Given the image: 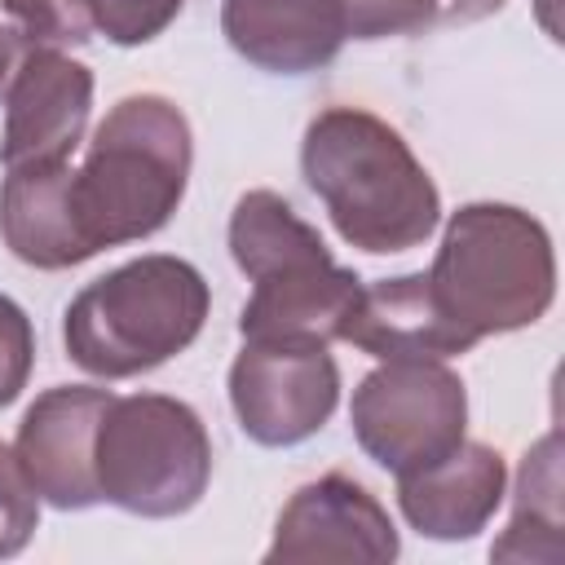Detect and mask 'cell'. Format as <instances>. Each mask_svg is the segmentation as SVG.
I'll use <instances>...</instances> for the list:
<instances>
[{"label": "cell", "instance_id": "1", "mask_svg": "<svg viewBox=\"0 0 565 565\" xmlns=\"http://www.w3.org/2000/svg\"><path fill=\"white\" fill-rule=\"evenodd\" d=\"M300 168L340 238L371 256L411 252L441 221V194L428 168L371 110H322L305 128Z\"/></svg>", "mask_w": 565, "mask_h": 565}, {"label": "cell", "instance_id": "2", "mask_svg": "<svg viewBox=\"0 0 565 565\" xmlns=\"http://www.w3.org/2000/svg\"><path fill=\"white\" fill-rule=\"evenodd\" d=\"M190 159V124L168 97L132 93L115 102L71 181L75 216L93 256L163 230L185 194Z\"/></svg>", "mask_w": 565, "mask_h": 565}, {"label": "cell", "instance_id": "3", "mask_svg": "<svg viewBox=\"0 0 565 565\" xmlns=\"http://www.w3.org/2000/svg\"><path fill=\"white\" fill-rule=\"evenodd\" d=\"M207 282L181 256H137L93 278L62 322L66 358L102 380H128L163 366L194 344L207 318Z\"/></svg>", "mask_w": 565, "mask_h": 565}, {"label": "cell", "instance_id": "4", "mask_svg": "<svg viewBox=\"0 0 565 565\" xmlns=\"http://www.w3.org/2000/svg\"><path fill=\"white\" fill-rule=\"evenodd\" d=\"M428 282L477 340L521 331L556 296L552 238L512 203H468L446 221Z\"/></svg>", "mask_w": 565, "mask_h": 565}, {"label": "cell", "instance_id": "5", "mask_svg": "<svg viewBox=\"0 0 565 565\" xmlns=\"http://www.w3.org/2000/svg\"><path fill=\"white\" fill-rule=\"evenodd\" d=\"M97 490L132 516L190 512L212 477V441L194 406L168 393L110 397L97 424Z\"/></svg>", "mask_w": 565, "mask_h": 565}, {"label": "cell", "instance_id": "6", "mask_svg": "<svg viewBox=\"0 0 565 565\" xmlns=\"http://www.w3.org/2000/svg\"><path fill=\"white\" fill-rule=\"evenodd\" d=\"M349 419L358 446L402 477L463 441L468 393L441 358H384L353 388Z\"/></svg>", "mask_w": 565, "mask_h": 565}, {"label": "cell", "instance_id": "7", "mask_svg": "<svg viewBox=\"0 0 565 565\" xmlns=\"http://www.w3.org/2000/svg\"><path fill=\"white\" fill-rule=\"evenodd\" d=\"M340 402V371L313 340H247L230 366V406L260 446L313 437Z\"/></svg>", "mask_w": 565, "mask_h": 565}, {"label": "cell", "instance_id": "8", "mask_svg": "<svg viewBox=\"0 0 565 565\" xmlns=\"http://www.w3.org/2000/svg\"><path fill=\"white\" fill-rule=\"evenodd\" d=\"M402 552L397 525L388 521L384 503L353 477L327 472L300 486L274 521V543L265 552L269 565L278 561H366L384 565Z\"/></svg>", "mask_w": 565, "mask_h": 565}, {"label": "cell", "instance_id": "9", "mask_svg": "<svg viewBox=\"0 0 565 565\" xmlns=\"http://www.w3.org/2000/svg\"><path fill=\"white\" fill-rule=\"evenodd\" d=\"M110 388L93 384H57L31 402L18 424V459L35 486V494L62 512H79L102 503L97 490V424L110 406Z\"/></svg>", "mask_w": 565, "mask_h": 565}, {"label": "cell", "instance_id": "10", "mask_svg": "<svg viewBox=\"0 0 565 565\" xmlns=\"http://www.w3.org/2000/svg\"><path fill=\"white\" fill-rule=\"evenodd\" d=\"M93 106V75L84 62L31 44L4 88V141L0 163H44V159H71V150L84 141Z\"/></svg>", "mask_w": 565, "mask_h": 565}, {"label": "cell", "instance_id": "11", "mask_svg": "<svg viewBox=\"0 0 565 565\" xmlns=\"http://www.w3.org/2000/svg\"><path fill=\"white\" fill-rule=\"evenodd\" d=\"M340 340L371 358H455L477 344V335L450 318L428 274L362 282Z\"/></svg>", "mask_w": 565, "mask_h": 565}, {"label": "cell", "instance_id": "12", "mask_svg": "<svg viewBox=\"0 0 565 565\" xmlns=\"http://www.w3.org/2000/svg\"><path fill=\"white\" fill-rule=\"evenodd\" d=\"M508 494V463L481 441H459L441 459L397 477L402 516L428 539H472Z\"/></svg>", "mask_w": 565, "mask_h": 565}, {"label": "cell", "instance_id": "13", "mask_svg": "<svg viewBox=\"0 0 565 565\" xmlns=\"http://www.w3.org/2000/svg\"><path fill=\"white\" fill-rule=\"evenodd\" d=\"M221 31L238 57L274 75L318 71L349 40L340 0H225Z\"/></svg>", "mask_w": 565, "mask_h": 565}, {"label": "cell", "instance_id": "14", "mask_svg": "<svg viewBox=\"0 0 565 565\" xmlns=\"http://www.w3.org/2000/svg\"><path fill=\"white\" fill-rule=\"evenodd\" d=\"M71 181L75 168L66 159L9 168L0 185V234L18 260L35 269H71L93 256L75 216Z\"/></svg>", "mask_w": 565, "mask_h": 565}, {"label": "cell", "instance_id": "15", "mask_svg": "<svg viewBox=\"0 0 565 565\" xmlns=\"http://www.w3.org/2000/svg\"><path fill=\"white\" fill-rule=\"evenodd\" d=\"M358 291H362V278L353 269H340L335 260L296 265V269L256 278V287L243 305L238 331H243V340L331 344L344 335Z\"/></svg>", "mask_w": 565, "mask_h": 565}, {"label": "cell", "instance_id": "16", "mask_svg": "<svg viewBox=\"0 0 565 565\" xmlns=\"http://www.w3.org/2000/svg\"><path fill=\"white\" fill-rule=\"evenodd\" d=\"M230 252H234V265L252 282L269 278V274H282V269H296V265L331 260L322 234L309 221H300L296 207L274 190H247L234 203Z\"/></svg>", "mask_w": 565, "mask_h": 565}, {"label": "cell", "instance_id": "17", "mask_svg": "<svg viewBox=\"0 0 565 565\" xmlns=\"http://www.w3.org/2000/svg\"><path fill=\"white\" fill-rule=\"evenodd\" d=\"M494 561H561V441L539 437L525 450L516 481V512L503 539L490 547Z\"/></svg>", "mask_w": 565, "mask_h": 565}, {"label": "cell", "instance_id": "18", "mask_svg": "<svg viewBox=\"0 0 565 565\" xmlns=\"http://www.w3.org/2000/svg\"><path fill=\"white\" fill-rule=\"evenodd\" d=\"M31 44H84L97 31V0H0Z\"/></svg>", "mask_w": 565, "mask_h": 565}, {"label": "cell", "instance_id": "19", "mask_svg": "<svg viewBox=\"0 0 565 565\" xmlns=\"http://www.w3.org/2000/svg\"><path fill=\"white\" fill-rule=\"evenodd\" d=\"M40 525V494L18 459V450H9L0 441V561L18 556L31 534Z\"/></svg>", "mask_w": 565, "mask_h": 565}, {"label": "cell", "instance_id": "20", "mask_svg": "<svg viewBox=\"0 0 565 565\" xmlns=\"http://www.w3.org/2000/svg\"><path fill=\"white\" fill-rule=\"evenodd\" d=\"M344 35L353 40H384L424 31L437 18V0H340Z\"/></svg>", "mask_w": 565, "mask_h": 565}, {"label": "cell", "instance_id": "21", "mask_svg": "<svg viewBox=\"0 0 565 565\" xmlns=\"http://www.w3.org/2000/svg\"><path fill=\"white\" fill-rule=\"evenodd\" d=\"M35 362V335H31V318L22 313L18 300L0 296V411L18 402V393L26 388Z\"/></svg>", "mask_w": 565, "mask_h": 565}, {"label": "cell", "instance_id": "22", "mask_svg": "<svg viewBox=\"0 0 565 565\" xmlns=\"http://www.w3.org/2000/svg\"><path fill=\"white\" fill-rule=\"evenodd\" d=\"M185 0H97V26L115 44H146L154 40Z\"/></svg>", "mask_w": 565, "mask_h": 565}, {"label": "cell", "instance_id": "23", "mask_svg": "<svg viewBox=\"0 0 565 565\" xmlns=\"http://www.w3.org/2000/svg\"><path fill=\"white\" fill-rule=\"evenodd\" d=\"M26 49H31V40L22 31L0 26V97H4V88H9V79H13V71H18V62H22Z\"/></svg>", "mask_w": 565, "mask_h": 565}, {"label": "cell", "instance_id": "24", "mask_svg": "<svg viewBox=\"0 0 565 565\" xmlns=\"http://www.w3.org/2000/svg\"><path fill=\"white\" fill-rule=\"evenodd\" d=\"M494 9H503V0H450L446 18L450 22H477V18H490Z\"/></svg>", "mask_w": 565, "mask_h": 565}]
</instances>
